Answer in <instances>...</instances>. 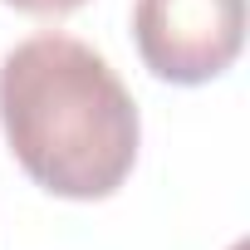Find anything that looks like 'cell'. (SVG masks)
<instances>
[{
  "label": "cell",
  "instance_id": "6da1fadb",
  "mask_svg": "<svg viewBox=\"0 0 250 250\" xmlns=\"http://www.w3.org/2000/svg\"><path fill=\"white\" fill-rule=\"evenodd\" d=\"M0 128L25 177L64 201L113 196L143 143L118 69L59 30L30 35L0 59Z\"/></svg>",
  "mask_w": 250,
  "mask_h": 250
},
{
  "label": "cell",
  "instance_id": "7a4b0ae2",
  "mask_svg": "<svg viewBox=\"0 0 250 250\" xmlns=\"http://www.w3.org/2000/svg\"><path fill=\"white\" fill-rule=\"evenodd\" d=\"M133 44L152 79L196 88L221 79L245 44V0H138Z\"/></svg>",
  "mask_w": 250,
  "mask_h": 250
},
{
  "label": "cell",
  "instance_id": "3957f363",
  "mask_svg": "<svg viewBox=\"0 0 250 250\" xmlns=\"http://www.w3.org/2000/svg\"><path fill=\"white\" fill-rule=\"evenodd\" d=\"M5 5H15L25 15H69V10L83 5V0H5Z\"/></svg>",
  "mask_w": 250,
  "mask_h": 250
}]
</instances>
